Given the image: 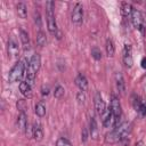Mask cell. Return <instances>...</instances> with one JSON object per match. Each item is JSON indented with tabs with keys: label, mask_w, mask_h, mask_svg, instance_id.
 Returning a JSON list of instances; mask_svg holds the SVG:
<instances>
[{
	"label": "cell",
	"mask_w": 146,
	"mask_h": 146,
	"mask_svg": "<svg viewBox=\"0 0 146 146\" xmlns=\"http://www.w3.org/2000/svg\"><path fill=\"white\" fill-rule=\"evenodd\" d=\"M131 131V125L128 122H124L122 124H120L119 127H116L114 130H112L110 133H107L106 136V141L114 144L117 141H121L122 139H124L128 133Z\"/></svg>",
	"instance_id": "obj_1"
},
{
	"label": "cell",
	"mask_w": 146,
	"mask_h": 146,
	"mask_svg": "<svg viewBox=\"0 0 146 146\" xmlns=\"http://www.w3.org/2000/svg\"><path fill=\"white\" fill-rule=\"evenodd\" d=\"M40 66H41V57L39 54H34L30 62H29V65L26 67V81L31 87L33 86L34 83V80H35V75L38 73V71L40 70Z\"/></svg>",
	"instance_id": "obj_2"
},
{
	"label": "cell",
	"mask_w": 146,
	"mask_h": 146,
	"mask_svg": "<svg viewBox=\"0 0 146 146\" xmlns=\"http://www.w3.org/2000/svg\"><path fill=\"white\" fill-rule=\"evenodd\" d=\"M55 2L54 1H47L46 2V18H47V26L50 34L56 35L57 34V24L55 18Z\"/></svg>",
	"instance_id": "obj_3"
},
{
	"label": "cell",
	"mask_w": 146,
	"mask_h": 146,
	"mask_svg": "<svg viewBox=\"0 0 146 146\" xmlns=\"http://www.w3.org/2000/svg\"><path fill=\"white\" fill-rule=\"evenodd\" d=\"M26 65L24 64V62H17L13 67L11 70L9 71V74H8V80L9 82H16V81H19L24 74L26 73Z\"/></svg>",
	"instance_id": "obj_4"
},
{
	"label": "cell",
	"mask_w": 146,
	"mask_h": 146,
	"mask_svg": "<svg viewBox=\"0 0 146 146\" xmlns=\"http://www.w3.org/2000/svg\"><path fill=\"white\" fill-rule=\"evenodd\" d=\"M71 21L76 26L82 24V21H83V7H82V3L76 2L74 5V7L72 9V14H71Z\"/></svg>",
	"instance_id": "obj_5"
},
{
	"label": "cell",
	"mask_w": 146,
	"mask_h": 146,
	"mask_svg": "<svg viewBox=\"0 0 146 146\" xmlns=\"http://www.w3.org/2000/svg\"><path fill=\"white\" fill-rule=\"evenodd\" d=\"M111 111L113 113V115L115 116V128L119 127V120L121 117V114H122V110H121V104H120V100L117 97L115 96H112V100H111Z\"/></svg>",
	"instance_id": "obj_6"
},
{
	"label": "cell",
	"mask_w": 146,
	"mask_h": 146,
	"mask_svg": "<svg viewBox=\"0 0 146 146\" xmlns=\"http://www.w3.org/2000/svg\"><path fill=\"white\" fill-rule=\"evenodd\" d=\"M130 19H131V23L133 25V27H136L137 30L141 31L143 32V27H144V18L141 16V13L138 10V9H135L132 10L131 13V16H130Z\"/></svg>",
	"instance_id": "obj_7"
},
{
	"label": "cell",
	"mask_w": 146,
	"mask_h": 146,
	"mask_svg": "<svg viewBox=\"0 0 146 146\" xmlns=\"http://www.w3.org/2000/svg\"><path fill=\"white\" fill-rule=\"evenodd\" d=\"M7 52H8V56L15 58L18 56L19 54V47H18V42L15 40V38L10 36L8 39V43H7Z\"/></svg>",
	"instance_id": "obj_8"
},
{
	"label": "cell",
	"mask_w": 146,
	"mask_h": 146,
	"mask_svg": "<svg viewBox=\"0 0 146 146\" xmlns=\"http://www.w3.org/2000/svg\"><path fill=\"white\" fill-rule=\"evenodd\" d=\"M94 103H95V110L97 112L98 115H103L104 112L106 111V105H105V102L100 95L99 91H97L95 94V97H94Z\"/></svg>",
	"instance_id": "obj_9"
},
{
	"label": "cell",
	"mask_w": 146,
	"mask_h": 146,
	"mask_svg": "<svg viewBox=\"0 0 146 146\" xmlns=\"http://www.w3.org/2000/svg\"><path fill=\"white\" fill-rule=\"evenodd\" d=\"M123 63L127 67H131L133 64V58H132V50H131V46L130 44H124L123 48Z\"/></svg>",
	"instance_id": "obj_10"
},
{
	"label": "cell",
	"mask_w": 146,
	"mask_h": 146,
	"mask_svg": "<svg viewBox=\"0 0 146 146\" xmlns=\"http://www.w3.org/2000/svg\"><path fill=\"white\" fill-rule=\"evenodd\" d=\"M102 116H103V125H104L105 128H110V127H112V125L115 127V116L113 115L111 108L106 110Z\"/></svg>",
	"instance_id": "obj_11"
},
{
	"label": "cell",
	"mask_w": 146,
	"mask_h": 146,
	"mask_svg": "<svg viewBox=\"0 0 146 146\" xmlns=\"http://www.w3.org/2000/svg\"><path fill=\"white\" fill-rule=\"evenodd\" d=\"M89 135L95 140L98 139V137H99V130H98V125H97V122H96L95 117L90 119V122H89Z\"/></svg>",
	"instance_id": "obj_12"
},
{
	"label": "cell",
	"mask_w": 146,
	"mask_h": 146,
	"mask_svg": "<svg viewBox=\"0 0 146 146\" xmlns=\"http://www.w3.org/2000/svg\"><path fill=\"white\" fill-rule=\"evenodd\" d=\"M19 39H21V42H22V47L23 49L26 51V50H30L31 48V43H30V36H29V33L24 30H21L19 31Z\"/></svg>",
	"instance_id": "obj_13"
},
{
	"label": "cell",
	"mask_w": 146,
	"mask_h": 146,
	"mask_svg": "<svg viewBox=\"0 0 146 146\" xmlns=\"http://www.w3.org/2000/svg\"><path fill=\"white\" fill-rule=\"evenodd\" d=\"M115 86H116L117 91L121 95H124V92H125V82H124V79H123L121 73L115 74Z\"/></svg>",
	"instance_id": "obj_14"
},
{
	"label": "cell",
	"mask_w": 146,
	"mask_h": 146,
	"mask_svg": "<svg viewBox=\"0 0 146 146\" xmlns=\"http://www.w3.org/2000/svg\"><path fill=\"white\" fill-rule=\"evenodd\" d=\"M75 84L80 88V90L81 91H84V90H87V88H88V81H87V79H86V76L83 75V74H78V76L75 78Z\"/></svg>",
	"instance_id": "obj_15"
},
{
	"label": "cell",
	"mask_w": 146,
	"mask_h": 146,
	"mask_svg": "<svg viewBox=\"0 0 146 146\" xmlns=\"http://www.w3.org/2000/svg\"><path fill=\"white\" fill-rule=\"evenodd\" d=\"M32 136L35 140H41L43 138V131L41 129V125L39 123H34L33 128H32Z\"/></svg>",
	"instance_id": "obj_16"
},
{
	"label": "cell",
	"mask_w": 146,
	"mask_h": 146,
	"mask_svg": "<svg viewBox=\"0 0 146 146\" xmlns=\"http://www.w3.org/2000/svg\"><path fill=\"white\" fill-rule=\"evenodd\" d=\"M19 91L27 98H30L32 96V87L27 83V82H21L19 83Z\"/></svg>",
	"instance_id": "obj_17"
},
{
	"label": "cell",
	"mask_w": 146,
	"mask_h": 146,
	"mask_svg": "<svg viewBox=\"0 0 146 146\" xmlns=\"http://www.w3.org/2000/svg\"><path fill=\"white\" fill-rule=\"evenodd\" d=\"M17 127L21 130H26L27 128V119L25 113H19L17 116Z\"/></svg>",
	"instance_id": "obj_18"
},
{
	"label": "cell",
	"mask_w": 146,
	"mask_h": 146,
	"mask_svg": "<svg viewBox=\"0 0 146 146\" xmlns=\"http://www.w3.org/2000/svg\"><path fill=\"white\" fill-rule=\"evenodd\" d=\"M16 9H17V14L21 18H26L27 16V8H26V5L24 2H19L17 6H16Z\"/></svg>",
	"instance_id": "obj_19"
},
{
	"label": "cell",
	"mask_w": 146,
	"mask_h": 146,
	"mask_svg": "<svg viewBox=\"0 0 146 146\" xmlns=\"http://www.w3.org/2000/svg\"><path fill=\"white\" fill-rule=\"evenodd\" d=\"M35 41H36V44H38L39 47H43V46H46V43H47V36H46V33L42 32V31H39V32L36 33Z\"/></svg>",
	"instance_id": "obj_20"
},
{
	"label": "cell",
	"mask_w": 146,
	"mask_h": 146,
	"mask_svg": "<svg viewBox=\"0 0 146 146\" xmlns=\"http://www.w3.org/2000/svg\"><path fill=\"white\" fill-rule=\"evenodd\" d=\"M105 48H106V54L108 57H113L114 56V51H115V48H114V43L111 39H107L106 40V44H105Z\"/></svg>",
	"instance_id": "obj_21"
},
{
	"label": "cell",
	"mask_w": 146,
	"mask_h": 146,
	"mask_svg": "<svg viewBox=\"0 0 146 146\" xmlns=\"http://www.w3.org/2000/svg\"><path fill=\"white\" fill-rule=\"evenodd\" d=\"M35 114L39 116V117H43L46 115V106L40 102L35 105Z\"/></svg>",
	"instance_id": "obj_22"
},
{
	"label": "cell",
	"mask_w": 146,
	"mask_h": 146,
	"mask_svg": "<svg viewBox=\"0 0 146 146\" xmlns=\"http://www.w3.org/2000/svg\"><path fill=\"white\" fill-rule=\"evenodd\" d=\"M122 14H123V16H131V13H132V10H133V8H132V6L130 5V3H127V2H123L122 3Z\"/></svg>",
	"instance_id": "obj_23"
},
{
	"label": "cell",
	"mask_w": 146,
	"mask_h": 146,
	"mask_svg": "<svg viewBox=\"0 0 146 146\" xmlns=\"http://www.w3.org/2000/svg\"><path fill=\"white\" fill-rule=\"evenodd\" d=\"M64 88L62 87V86H57L56 88H55V91H54V95H55V97L56 98H62L63 97V95H64Z\"/></svg>",
	"instance_id": "obj_24"
},
{
	"label": "cell",
	"mask_w": 146,
	"mask_h": 146,
	"mask_svg": "<svg viewBox=\"0 0 146 146\" xmlns=\"http://www.w3.org/2000/svg\"><path fill=\"white\" fill-rule=\"evenodd\" d=\"M91 55L96 60H99L102 58V52H100V50L98 48H92L91 49Z\"/></svg>",
	"instance_id": "obj_25"
},
{
	"label": "cell",
	"mask_w": 146,
	"mask_h": 146,
	"mask_svg": "<svg viewBox=\"0 0 146 146\" xmlns=\"http://www.w3.org/2000/svg\"><path fill=\"white\" fill-rule=\"evenodd\" d=\"M56 146H72V144L66 138H59L56 143Z\"/></svg>",
	"instance_id": "obj_26"
},
{
	"label": "cell",
	"mask_w": 146,
	"mask_h": 146,
	"mask_svg": "<svg viewBox=\"0 0 146 146\" xmlns=\"http://www.w3.org/2000/svg\"><path fill=\"white\" fill-rule=\"evenodd\" d=\"M17 108L19 110V113H25V110H26L25 102L24 100H18L17 102Z\"/></svg>",
	"instance_id": "obj_27"
},
{
	"label": "cell",
	"mask_w": 146,
	"mask_h": 146,
	"mask_svg": "<svg viewBox=\"0 0 146 146\" xmlns=\"http://www.w3.org/2000/svg\"><path fill=\"white\" fill-rule=\"evenodd\" d=\"M34 22H35V24L38 25V27L40 29V27H41V17H40L39 11H34Z\"/></svg>",
	"instance_id": "obj_28"
},
{
	"label": "cell",
	"mask_w": 146,
	"mask_h": 146,
	"mask_svg": "<svg viewBox=\"0 0 146 146\" xmlns=\"http://www.w3.org/2000/svg\"><path fill=\"white\" fill-rule=\"evenodd\" d=\"M84 99H86V97H84L83 91H79V92L76 94V100H78L80 104H82V103L84 102Z\"/></svg>",
	"instance_id": "obj_29"
},
{
	"label": "cell",
	"mask_w": 146,
	"mask_h": 146,
	"mask_svg": "<svg viewBox=\"0 0 146 146\" xmlns=\"http://www.w3.org/2000/svg\"><path fill=\"white\" fill-rule=\"evenodd\" d=\"M88 137H89V133H88V129L84 127L83 129H82V141L83 143H87V140H88Z\"/></svg>",
	"instance_id": "obj_30"
},
{
	"label": "cell",
	"mask_w": 146,
	"mask_h": 146,
	"mask_svg": "<svg viewBox=\"0 0 146 146\" xmlns=\"http://www.w3.org/2000/svg\"><path fill=\"white\" fill-rule=\"evenodd\" d=\"M139 113L140 114H143V115H146V104H141V106H140V110H139Z\"/></svg>",
	"instance_id": "obj_31"
},
{
	"label": "cell",
	"mask_w": 146,
	"mask_h": 146,
	"mask_svg": "<svg viewBox=\"0 0 146 146\" xmlns=\"http://www.w3.org/2000/svg\"><path fill=\"white\" fill-rule=\"evenodd\" d=\"M41 94H42L43 96H47V95L49 94V89H48L47 87H46V88L43 87V88H42V91H41Z\"/></svg>",
	"instance_id": "obj_32"
},
{
	"label": "cell",
	"mask_w": 146,
	"mask_h": 146,
	"mask_svg": "<svg viewBox=\"0 0 146 146\" xmlns=\"http://www.w3.org/2000/svg\"><path fill=\"white\" fill-rule=\"evenodd\" d=\"M140 64H141V67L146 70V57H144V58L141 59V62H140Z\"/></svg>",
	"instance_id": "obj_33"
}]
</instances>
